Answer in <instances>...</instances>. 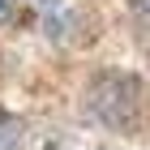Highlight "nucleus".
Instances as JSON below:
<instances>
[{"label":"nucleus","mask_w":150,"mask_h":150,"mask_svg":"<svg viewBox=\"0 0 150 150\" xmlns=\"http://www.w3.org/2000/svg\"><path fill=\"white\" fill-rule=\"evenodd\" d=\"M9 13H13V0H0V22H4Z\"/></svg>","instance_id":"f257e3e1"}]
</instances>
